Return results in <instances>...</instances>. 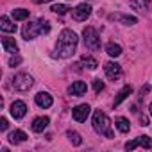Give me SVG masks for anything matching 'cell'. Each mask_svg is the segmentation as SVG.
Listing matches in <instances>:
<instances>
[{
  "mask_svg": "<svg viewBox=\"0 0 152 152\" xmlns=\"http://www.w3.org/2000/svg\"><path fill=\"white\" fill-rule=\"evenodd\" d=\"M77 34L70 29H63L59 38H57V45H56V56L59 57H72L77 48Z\"/></svg>",
  "mask_w": 152,
  "mask_h": 152,
  "instance_id": "6da1fadb",
  "label": "cell"
},
{
  "mask_svg": "<svg viewBox=\"0 0 152 152\" xmlns=\"http://www.w3.org/2000/svg\"><path fill=\"white\" fill-rule=\"evenodd\" d=\"M93 129H95V132L97 134H100V136H106V138H113V131H111V122H109V118H107V115L106 113H102L100 109L99 111H95L93 113Z\"/></svg>",
  "mask_w": 152,
  "mask_h": 152,
  "instance_id": "7a4b0ae2",
  "label": "cell"
},
{
  "mask_svg": "<svg viewBox=\"0 0 152 152\" xmlns=\"http://www.w3.org/2000/svg\"><path fill=\"white\" fill-rule=\"evenodd\" d=\"M32 84H34V79H32V75H29V73H16L13 77V81H11L13 90L22 91V93L29 91L32 88Z\"/></svg>",
  "mask_w": 152,
  "mask_h": 152,
  "instance_id": "3957f363",
  "label": "cell"
},
{
  "mask_svg": "<svg viewBox=\"0 0 152 152\" xmlns=\"http://www.w3.org/2000/svg\"><path fill=\"white\" fill-rule=\"evenodd\" d=\"M83 38H84V47L88 50L95 52V50L100 48V38H99V34H97V31L93 27H86L83 31Z\"/></svg>",
  "mask_w": 152,
  "mask_h": 152,
  "instance_id": "277c9868",
  "label": "cell"
},
{
  "mask_svg": "<svg viewBox=\"0 0 152 152\" xmlns=\"http://www.w3.org/2000/svg\"><path fill=\"white\" fill-rule=\"evenodd\" d=\"M22 32H23V38L27 41L34 39L38 34H41V22H29V23H25Z\"/></svg>",
  "mask_w": 152,
  "mask_h": 152,
  "instance_id": "5b68a950",
  "label": "cell"
},
{
  "mask_svg": "<svg viewBox=\"0 0 152 152\" xmlns=\"http://www.w3.org/2000/svg\"><path fill=\"white\" fill-rule=\"evenodd\" d=\"M104 72H106V77L111 79V81H116V79L122 77V66L118 63H113V61L104 64Z\"/></svg>",
  "mask_w": 152,
  "mask_h": 152,
  "instance_id": "8992f818",
  "label": "cell"
},
{
  "mask_svg": "<svg viewBox=\"0 0 152 152\" xmlns=\"http://www.w3.org/2000/svg\"><path fill=\"white\" fill-rule=\"evenodd\" d=\"M90 15H91V6L90 4H79L75 9H72V16L77 22H84Z\"/></svg>",
  "mask_w": 152,
  "mask_h": 152,
  "instance_id": "52a82bcc",
  "label": "cell"
},
{
  "mask_svg": "<svg viewBox=\"0 0 152 152\" xmlns=\"http://www.w3.org/2000/svg\"><path fill=\"white\" fill-rule=\"evenodd\" d=\"M90 111L91 107L88 104H79V106H75L72 109V115H73V120L75 122H86V118L90 116Z\"/></svg>",
  "mask_w": 152,
  "mask_h": 152,
  "instance_id": "ba28073f",
  "label": "cell"
},
{
  "mask_svg": "<svg viewBox=\"0 0 152 152\" xmlns=\"http://www.w3.org/2000/svg\"><path fill=\"white\" fill-rule=\"evenodd\" d=\"M136 147H143V148L148 150V148H152V140H150L148 136H138L136 140L125 143V148H127V150H134Z\"/></svg>",
  "mask_w": 152,
  "mask_h": 152,
  "instance_id": "9c48e42d",
  "label": "cell"
},
{
  "mask_svg": "<svg viewBox=\"0 0 152 152\" xmlns=\"http://www.w3.org/2000/svg\"><path fill=\"white\" fill-rule=\"evenodd\" d=\"M11 115H13L15 120L23 118V116L27 115V106H25V102H23V100H15V102L11 104Z\"/></svg>",
  "mask_w": 152,
  "mask_h": 152,
  "instance_id": "30bf717a",
  "label": "cell"
},
{
  "mask_svg": "<svg viewBox=\"0 0 152 152\" xmlns=\"http://www.w3.org/2000/svg\"><path fill=\"white\" fill-rule=\"evenodd\" d=\"M34 102H36V106L38 107H41V109H48L50 106H52V95H48L47 91H39L36 97H34Z\"/></svg>",
  "mask_w": 152,
  "mask_h": 152,
  "instance_id": "8fae6325",
  "label": "cell"
},
{
  "mask_svg": "<svg viewBox=\"0 0 152 152\" xmlns=\"http://www.w3.org/2000/svg\"><path fill=\"white\" fill-rule=\"evenodd\" d=\"M86 90H88V86H86L84 81H75V83H72V84L68 86V93L73 95V97H81V95H84Z\"/></svg>",
  "mask_w": 152,
  "mask_h": 152,
  "instance_id": "7c38bea8",
  "label": "cell"
},
{
  "mask_svg": "<svg viewBox=\"0 0 152 152\" xmlns=\"http://www.w3.org/2000/svg\"><path fill=\"white\" fill-rule=\"evenodd\" d=\"M109 20H111V22H122L124 25H134V23L138 22L136 16H129V15H122V13L109 15Z\"/></svg>",
  "mask_w": 152,
  "mask_h": 152,
  "instance_id": "4fadbf2b",
  "label": "cell"
},
{
  "mask_svg": "<svg viewBox=\"0 0 152 152\" xmlns=\"http://www.w3.org/2000/svg\"><path fill=\"white\" fill-rule=\"evenodd\" d=\"M48 122H50V120H48V116H38V118H34V120H32V125H31V127H32V131H34V132H43V131L47 129Z\"/></svg>",
  "mask_w": 152,
  "mask_h": 152,
  "instance_id": "5bb4252c",
  "label": "cell"
},
{
  "mask_svg": "<svg viewBox=\"0 0 152 152\" xmlns=\"http://www.w3.org/2000/svg\"><path fill=\"white\" fill-rule=\"evenodd\" d=\"M129 6L140 13H147L150 9V0H129Z\"/></svg>",
  "mask_w": 152,
  "mask_h": 152,
  "instance_id": "9a60e30c",
  "label": "cell"
},
{
  "mask_svg": "<svg viewBox=\"0 0 152 152\" xmlns=\"http://www.w3.org/2000/svg\"><path fill=\"white\" fill-rule=\"evenodd\" d=\"M2 47H4V50L9 52V54H16V52H18V45H16L15 38H2Z\"/></svg>",
  "mask_w": 152,
  "mask_h": 152,
  "instance_id": "2e32d148",
  "label": "cell"
},
{
  "mask_svg": "<svg viewBox=\"0 0 152 152\" xmlns=\"http://www.w3.org/2000/svg\"><path fill=\"white\" fill-rule=\"evenodd\" d=\"M0 29L4 32H16V23H13L7 16H2L0 18Z\"/></svg>",
  "mask_w": 152,
  "mask_h": 152,
  "instance_id": "e0dca14e",
  "label": "cell"
},
{
  "mask_svg": "<svg viewBox=\"0 0 152 152\" xmlns=\"http://www.w3.org/2000/svg\"><path fill=\"white\" fill-rule=\"evenodd\" d=\"M131 93H132V88H131V86H125V88H122V90L118 91L116 99H115V107H118V106H120V104H122V102H124V100H125L129 95H131Z\"/></svg>",
  "mask_w": 152,
  "mask_h": 152,
  "instance_id": "ac0fdd59",
  "label": "cell"
},
{
  "mask_svg": "<svg viewBox=\"0 0 152 152\" xmlns=\"http://www.w3.org/2000/svg\"><path fill=\"white\" fill-rule=\"evenodd\" d=\"M25 140H27V134H25L23 131H13V132L9 134V141H11V143H15V145L23 143Z\"/></svg>",
  "mask_w": 152,
  "mask_h": 152,
  "instance_id": "d6986e66",
  "label": "cell"
},
{
  "mask_svg": "<svg viewBox=\"0 0 152 152\" xmlns=\"http://www.w3.org/2000/svg\"><path fill=\"white\" fill-rule=\"evenodd\" d=\"M115 125H116V129H118L120 132H129V129H131L129 120H127V118H124V116H118V118L115 120Z\"/></svg>",
  "mask_w": 152,
  "mask_h": 152,
  "instance_id": "ffe728a7",
  "label": "cell"
},
{
  "mask_svg": "<svg viewBox=\"0 0 152 152\" xmlns=\"http://www.w3.org/2000/svg\"><path fill=\"white\" fill-rule=\"evenodd\" d=\"M106 52H107L111 57H118V56L122 54V47L116 45V43H107V45H106Z\"/></svg>",
  "mask_w": 152,
  "mask_h": 152,
  "instance_id": "44dd1931",
  "label": "cell"
},
{
  "mask_svg": "<svg viewBox=\"0 0 152 152\" xmlns=\"http://www.w3.org/2000/svg\"><path fill=\"white\" fill-rule=\"evenodd\" d=\"M81 63L86 66V68H90V70H95L97 66H99V63H97V59H93V57H90V56H83V59H81Z\"/></svg>",
  "mask_w": 152,
  "mask_h": 152,
  "instance_id": "7402d4cb",
  "label": "cell"
},
{
  "mask_svg": "<svg viewBox=\"0 0 152 152\" xmlns=\"http://www.w3.org/2000/svg\"><path fill=\"white\" fill-rule=\"evenodd\" d=\"M66 136H68V140H70L73 145H81V143H83L81 134H79V132H75V131H68V132H66Z\"/></svg>",
  "mask_w": 152,
  "mask_h": 152,
  "instance_id": "603a6c76",
  "label": "cell"
},
{
  "mask_svg": "<svg viewBox=\"0 0 152 152\" xmlns=\"http://www.w3.org/2000/svg\"><path fill=\"white\" fill-rule=\"evenodd\" d=\"M13 18L18 20V22L27 20V18H29V11H27V9H15V11H13Z\"/></svg>",
  "mask_w": 152,
  "mask_h": 152,
  "instance_id": "cb8c5ba5",
  "label": "cell"
},
{
  "mask_svg": "<svg viewBox=\"0 0 152 152\" xmlns=\"http://www.w3.org/2000/svg\"><path fill=\"white\" fill-rule=\"evenodd\" d=\"M52 11H54L56 15H66L68 7H66V6H63V4H57V6H54V7H52Z\"/></svg>",
  "mask_w": 152,
  "mask_h": 152,
  "instance_id": "d4e9b609",
  "label": "cell"
},
{
  "mask_svg": "<svg viewBox=\"0 0 152 152\" xmlns=\"http://www.w3.org/2000/svg\"><path fill=\"white\" fill-rule=\"evenodd\" d=\"M93 90H95L97 93L102 91V90H104V83H102L100 79H95V81H93Z\"/></svg>",
  "mask_w": 152,
  "mask_h": 152,
  "instance_id": "484cf974",
  "label": "cell"
},
{
  "mask_svg": "<svg viewBox=\"0 0 152 152\" xmlns=\"http://www.w3.org/2000/svg\"><path fill=\"white\" fill-rule=\"evenodd\" d=\"M41 22V34H47L48 31H50V25H48V22H43V20H39Z\"/></svg>",
  "mask_w": 152,
  "mask_h": 152,
  "instance_id": "4316f807",
  "label": "cell"
},
{
  "mask_svg": "<svg viewBox=\"0 0 152 152\" xmlns=\"http://www.w3.org/2000/svg\"><path fill=\"white\" fill-rule=\"evenodd\" d=\"M20 63H22V59H20L18 56H15V57L9 59V66H16V64H20Z\"/></svg>",
  "mask_w": 152,
  "mask_h": 152,
  "instance_id": "83f0119b",
  "label": "cell"
},
{
  "mask_svg": "<svg viewBox=\"0 0 152 152\" xmlns=\"http://www.w3.org/2000/svg\"><path fill=\"white\" fill-rule=\"evenodd\" d=\"M0 131H7V118H0Z\"/></svg>",
  "mask_w": 152,
  "mask_h": 152,
  "instance_id": "f1b7e54d",
  "label": "cell"
},
{
  "mask_svg": "<svg viewBox=\"0 0 152 152\" xmlns=\"http://www.w3.org/2000/svg\"><path fill=\"white\" fill-rule=\"evenodd\" d=\"M140 120H141V125H148V120H147V116H141Z\"/></svg>",
  "mask_w": 152,
  "mask_h": 152,
  "instance_id": "f546056e",
  "label": "cell"
},
{
  "mask_svg": "<svg viewBox=\"0 0 152 152\" xmlns=\"http://www.w3.org/2000/svg\"><path fill=\"white\" fill-rule=\"evenodd\" d=\"M32 2H36V4H45V2H52V0H32Z\"/></svg>",
  "mask_w": 152,
  "mask_h": 152,
  "instance_id": "4dcf8cb0",
  "label": "cell"
},
{
  "mask_svg": "<svg viewBox=\"0 0 152 152\" xmlns=\"http://www.w3.org/2000/svg\"><path fill=\"white\" fill-rule=\"evenodd\" d=\"M148 109H150V116H152V104H150V107H148Z\"/></svg>",
  "mask_w": 152,
  "mask_h": 152,
  "instance_id": "1f68e13d",
  "label": "cell"
}]
</instances>
